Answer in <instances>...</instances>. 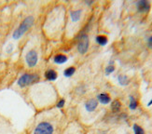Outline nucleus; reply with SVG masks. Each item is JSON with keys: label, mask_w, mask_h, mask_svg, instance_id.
Instances as JSON below:
<instances>
[{"label": "nucleus", "mask_w": 152, "mask_h": 134, "mask_svg": "<svg viewBox=\"0 0 152 134\" xmlns=\"http://www.w3.org/2000/svg\"><path fill=\"white\" fill-rule=\"evenodd\" d=\"M39 80V76L36 74H24L18 80V85L21 88H24L26 86L37 83Z\"/></svg>", "instance_id": "nucleus-3"}, {"label": "nucleus", "mask_w": 152, "mask_h": 134, "mask_svg": "<svg viewBox=\"0 0 152 134\" xmlns=\"http://www.w3.org/2000/svg\"><path fill=\"white\" fill-rule=\"evenodd\" d=\"M34 22H35V18L33 16L26 17L23 21V23L20 24L19 27L14 31V33H13V38L19 39L20 37H22L24 34L29 30V28L33 25Z\"/></svg>", "instance_id": "nucleus-1"}, {"label": "nucleus", "mask_w": 152, "mask_h": 134, "mask_svg": "<svg viewBox=\"0 0 152 134\" xmlns=\"http://www.w3.org/2000/svg\"><path fill=\"white\" fill-rule=\"evenodd\" d=\"M25 61L27 65L32 68V67H35L38 62V55L37 52L36 50H30L27 52V54L25 56Z\"/></svg>", "instance_id": "nucleus-5"}, {"label": "nucleus", "mask_w": 152, "mask_h": 134, "mask_svg": "<svg viewBox=\"0 0 152 134\" xmlns=\"http://www.w3.org/2000/svg\"><path fill=\"white\" fill-rule=\"evenodd\" d=\"M55 128L49 121H42L35 128L33 134H54Z\"/></svg>", "instance_id": "nucleus-2"}, {"label": "nucleus", "mask_w": 152, "mask_h": 134, "mask_svg": "<svg viewBox=\"0 0 152 134\" xmlns=\"http://www.w3.org/2000/svg\"><path fill=\"white\" fill-rule=\"evenodd\" d=\"M89 44L90 40L89 36L86 34H82L78 38V43H77V50L80 54H85L89 50Z\"/></svg>", "instance_id": "nucleus-4"}, {"label": "nucleus", "mask_w": 152, "mask_h": 134, "mask_svg": "<svg viewBox=\"0 0 152 134\" xmlns=\"http://www.w3.org/2000/svg\"><path fill=\"white\" fill-rule=\"evenodd\" d=\"M148 47L149 49H152V36L148 39Z\"/></svg>", "instance_id": "nucleus-20"}, {"label": "nucleus", "mask_w": 152, "mask_h": 134, "mask_svg": "<svg viewBox=\"0 0 152 134\" xmlns=\"http://www.w3.org/2000/svg\"><path fill=\"white\" fill-rule=\"evenodd\" d=\"M133 129H134V134H145V130H144V129L142 128V127H140L139 125L134 124V127H133Z\"/></svg>", "instance_id": "nucleus-17"}, {"label": "nucleus", "mask_w": 152, "mask_h": 134, "mask_svg": "<svg viewBox=\"0 0 152 134\" xmlns=\"http://www.w3.org/2000/svg\"><path fill=\"white\" fill-rule=\"evenodd\" d=\"M12 49H13V47H12V46H11V45H10V47H9V48H8V50H7V51H8V52H10V51H11V50H12Z\"/></svg>", "instance_id": "nucleus-21"}, {"label": "nucleus", "mask_w": 152, "mask_h": 134, "mask_svg": "<svg viewBox=\"0 0 152 134\" xmlns=\"http://www.w3.org/2000/svg\"><path fill=\"white\" fill-rule=\"evenodd\" d=\"M75 72H76V68L73 66H71V67H68V68H66L64 71V76H66V77H70V76H72L74 75Z\"/></svg>", "instance_id": "nucleus-15"}, {"label": "nucleus", "mask_w": 152, "mask_h": 134, "mask_svg": "<svg viewBox=\"0 0 152 134\" xmlns=\"http://www.w3.org/2000/svg\"><path fill=\"white\" fill-rule=\"evenodd\" d=\"M121 103L118 100H115L112 102L111 104V110L113 111L114 113H118V111L121 110Z\"/></svg>", "instance_id": "nucleus-12"}, {"label": "nucleus", "mask_w": 152, "mask_h": 134, "mask_svg": "<svg viewBox=\"0 0 152 134\" xmlns=\"http://www.w3.org/2000/svg\"><path fill=\"white\" fill-rule=\"evenodd\" d=\"M53 61L57 64H63V63L67 62V57L65 55H64V54H57V55L54 56Z\"/></svg>", "instance_id": "nucleus-11"}, {"label": "nucleus", "mask_w": 152, "mask_h": 134, "mask_svg": "<svg viewBox=\"0 0 152 134\" xmlns=\"http://www.w3.org/2000/svg\"><path fill=\"white\" fill-rule=\"evenodd\" d=\"M98 106V102L95 99H91L85 103V108L88 112H94Z\"/></svg>", "instance_id": "nucleus-8"}, {"label": "nucleus", "mask_w": 152, "mask_h": 134, "mask_svg": "<svg viewBox=\"0 0 152 134\" xmlns=\"http://www.w3.org/2000/svg\"><path fill=\"white\" fill-rule=\"evenodd\" d=\"M151 104H152V100H150V102L148 103V105L149 106V105H151Z\"/></svg>", "instance_id": "nucleus-22"}, {"label": "nucleus", "mask_w": 152, "mask_h": 134, "mask_svg": "<svg viewBox=\"0 0 152 134\" xmlns=\"http://www.w3.org/2000/svg\"><path fill=\"white\" fill-rule=\"evenodd\" d=\"M58 77V74L53 69H49L45 73V78L48 81H55Z\"/></svg>", "instance_id": "nucleus-9"}, {"label": "nucleus", "mask_w": 152, "mask_h": 134, "mask_svg": "<svg viewBox=\"0 0 152 134\" xmlns=\"http://www.w3.org/2000/svg\"><path fill=\"white\" fill-rule=\"evenodd\" d=\"M136 8L140 13H146L150 9V2L148 0H140L136 3Z\"/></svg>", "instance_id": "nucleus-6"}, {"label": "nucleus", "mask_w": 152, "mask_h": 134, "mask_svg": "<svg viewBox=\"0 0 152 134\" xmlns=\"http://www.w3.org/2000/svg\"><path fill=\"white\" fill-rule=\"evenodd\" d=\"M118 83H120L121 86H126L130 82L129 78L126 76H124V75H120V76H118Z\"/></svg>", "instance_id": "nucleus-14"}, {"label": "nucleus", "mask_w": 152, "mask_h": 134, "mask_svg": "<svg viewBox=\"0 0 152 134\" xmlns=\"http://www.w3.org/2000/svg\"><path fill=\"white\" fill-rule=\"evenodd\" d=\"M82 16V9H75L70 12V20L72 23H77L80 21Z\"/></svg>", "instance_id": "nucleus-7"}, {"label": "nucleus", "mask_w": 152, "mask_h": 134, "mask_svg": "<svg viewBox=\"0 0 152 134\" xmlns=\"http://www.w3.org/2000/svg\"><path fill=\"white\" fill-rule=\"evenodd\" d=\"M64 103H65V100L64 99H61V100H59L58 102H57V108H63V107L64 106Z\"/></svg>", "instance_id": "nucleus-19"}, {"label": "nucleus", "mask_w": 152, "mask_h": 134, "mask_svg": "<svg viewBox=\"0 0 152 134\" xmlns=\"http://www.w3.org/2000/svg\"><path fill=\"white\" fill-rule=\"evenodd\" d=\"M114 71H115V67L113 65H108L107 68H105V70H104L105 75H107V76L110 75V74H112Z\"/></svg>", "instance_id": "nucleus-18"}, {"label": "nucleus", "mask_w": 152, "mask_h": 134, "mask_svg": "<svg viewBox=\"0 0 152 134\" xmlns=\"http://www.w3.org/2000/svg\"><path fill=\"white\" fill-rule=\"evenodd\" d=\"M97 99L102 104H108L111 102V98L107 93H101L97 96Z\"/></svg>", "instance_id": "nucleus-10"}, {"label": "nucleus", "mask_w": 152, "mask_h": 134, "mask_svg": "<svg viewBox=\"0 0 152 134\" xmlns=\"http://www.w3.org/2000/svg\"><path fill=\"white\" fill-rule=\"evenodd\" d=\"M137 106H138L137 100L134 99V97L131 96V97H130V104H129L130 109H131V110H135V109L137 108Z\"/></svg>", "instance_id": "nucleus-16"}, {"label": "nucleus", "mask_w": 152, "mask_h": 134, "mask_svg": "<svg viewBox=\"0 0 152 134\" xmlns=\"http://www.w3.org/2000/svg\"><path fill=\"white\" fill-rule=\"evenodd\" d=\"M95 40H96L97 44H99L100 46H105L108 42V39L105 36H97Z\"/></svg>", "instance_id": "nucleus-13"}]
</instances>
